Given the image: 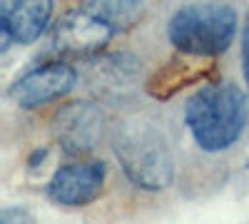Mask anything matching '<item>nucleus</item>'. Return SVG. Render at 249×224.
Instances as JSON below:
<instances>
[{"label": "nucleus", "instance_id": "2", "mask_svg": "<svg viewBox=\"0 0 249 224\" xmlns=\"http://www.w3.org/2000/svg\"><path fill=\"white\" fill-rule=\"evenodd\" d=\"M112 150L132 185L142 190H162L172 182L175 162L167 137L150 120H124L115 130Z\"/></svg>", "mask_w": 249, "mask_h": 224}, {"label": "nucleus", "instance_id": "10", "mask_svg": "<svg viewBox=\"0 0 249 224\" xmlns=\"http://www.w3.org/2000/svg\"><path fill=\"white\" fill-rule=\"evenodd\" d=\"M242 60H244V77L249 83V15H247V23L242 30Z\"/></svg>", "mask_w": 249, "mask_h": 224}, {"label": "nucleus", "instance_id": "1", "mask_svg": "<svg viewBox=\"0 0 249 224\" xmlns=\"http://www.w3.org/2000/svg\"><path fill=\"white\" fill-rule=\"evenodd\" d=\"M184 122L202 150L219 152L232 147L247 125L244 92L232 83L207 85L190 97Z\"/></svg>", "mask_w": 249, "mask_h": 224}, {"label": "nucleus", "instance_id": "7", "mask_svg": "<svg viewBox=\"0 0 249 224\" xmlns=\"http://www.w3.org/2000/svg\"><path fill=\"white\" fill-rule=\"evenodd\" d=\"M105 162H77V165H65L60 167L50 185H48V194L53 202L65 207H80L92 202L105 182Z\"/></svg>", "mask_w": 249, "mask_h": 224}, {"label": "nucleus", "instance_id": "3", "mask_svg": "<svg viewBox=\"0 0 249 224\" xmlns=\"http://www.w3.org/2000/svg\"><path fill=\"white\" fill-rule=\"evenodd\" d=\"M237 35V13L222 3L179 8L170 20L172 45L187 55H219Z\"/></svg>", "mask_w": 249, "mask_h": 224}, {"label": "nucleus", "instance_id": "9", "mask_svg": "<svg viewBox=\"0 0 249 224\" xmlns=\"http://www.w3.org/2000/svg\"><path fill=\"white\" fill-rule=\"evenodd\" d=\"M140 5H142V0H90V10L107 17L110 23L127 20Z\"/></svg>", "mask_w": 249, "mask_h": 224}, {"label": "nucleus", "instance_id": "6", "mask_svg": "<svg viewBox=\"0 0 249 224\" xmlns=\"http://www.w3.org/2000/svg\"><path fill=\"white\" fill-rule=\"evenodd\" d=\"M77 83V72L68 63H48L43 68H35L28 75H23L18 83L10 87V100L18 107H40L53 100L68 95Z\"/></svg>", "mask_w": 249, "mask_h": 224}, {"label": "nucleus", "instance_id": "8", "mask_svg": "<svg viewBox=\"0 0 249 224\" xmlns=\"http://www.w3.org/2000/svg\"><path fill=\"white\" fill-rule=\"evenodd\" d=\"M53 0H0V23L15 43H33L50 23Z\"/></svg>", "mask_w": 249, "mask_h": 224}, {"label": "nucleus", "instance_id": "5", "mask_svg": "<svg viewBox=\"0 0 249 224\" xmlns=\"http://www.w3.org/2000/svg\"><path fill=\"white\" fill-rule=\"evenodd\" d=\"M53 132L68 155H90L105 137V112L92 103H70L55 115Z\"/></svg>", "mask_w": 249, "mask_h": 224}, {"label": "nucleus", "instance_id": "4", "mask_svg": "<svg viewBox=\"0 0 249 224\" xmlns=\"http://www.w3.org/2000/svg\"><path fill=\"white\" fill-rule=\"evenodd\" d=\"M112 25L107 17L95 10H72L65 13L53 30V50L70 57H85L100 52L110 43Z\"/></svg>", "mask_w": 249, "mask_h": 224}]
</instances>
